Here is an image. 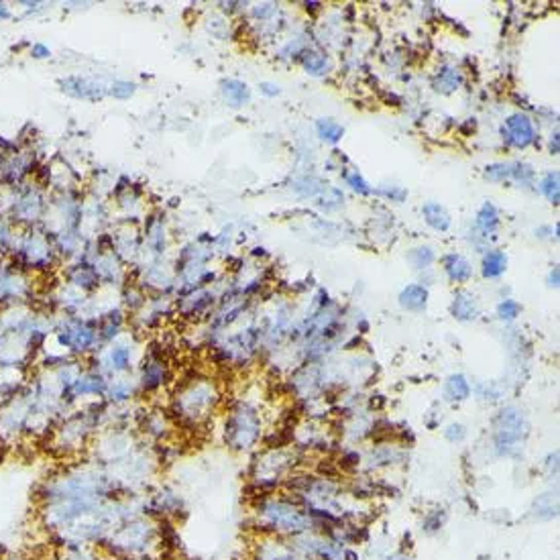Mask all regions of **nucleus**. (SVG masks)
Here are the masks:
<instances>
[{
	"mask_svg": "<svg viewBox=\"0 0 560 560\" xmlns=\"http://www.w3.org/2000/svg\"><path fill=\"white\" fill-rule=\"evenodd\" d=\"M161 548V522L136 513L115 527L98 550L108 560H155Z\"/></svg>",
	"mask_w": 560,
	"mask_h": 560,
	"instance_id": "obj_1",
	"label": "nucleus"
},
{
	"mask_svg": "<svg viewBox=\"0 0 560 560\" xmlns=\"http://www.w3.org/2000/svg\"><path fill=\"white\" fill-rule=\"evenodd\" d=\"M104 420V409L98 404L80 409H69L64 418H59L51 428L47 436L51 450L59 458H76L84 453L100 430Z\"/></svg>",
	"mask_w": 560,
	"mask_h": 560,
	"instance_id": "obj_2",
	"label": "nucleus"
},
{
	"mask_svg": "<svg viewBox=\"0 0 560 560\" xmlns=\"http://www.w3.org/2000/svg\"><path fill=\"white\" fill-rule=\"evenodd\" d=\"M255 515H257V524L265 532H269V536L293 538L308 530H314L304 506L286 495L263 497L255 508Z\"/></svg>",
	"mask_w": 560,
	"mask_h": 560,
	"instance_id": "obj_3",
	"label": "nucleus"
},
{
	"mask_svg": "<svg viewBox=\"0 0 560 560\" xmlns=\"http://www.w3.org/2000/svg\"><path fill=\"white\" fill-rule=\"evenodd\" d=\"M221 393L210 379H192L173 395L171 412L182 424L198 426L210 418Z\"/></svg>",
	"mask_w": 560,
	"mask_h": 560,
	"instance_id": "obj_4",
	"label": "nucleus"
},
{
	"mask_svg": "<svg viewBox=\"0 0 560 560\" xmlns=\"http://www.w3.org/2000/svg\"><path fill=\"white\" fill-rule=\"evenodd\" d=\"M53 334H55V342L62 349V353L69 358L96 353L100 346L96 326H92L88 320H82L78 316H68L59 320L53 328Z\"/></svg>",
	"mask_w": 560,
	"mask_h": 560,
	"instance_id": "obj_5",
	"label": "nucleus"
},
{
	"mask_svg": "<svg viewBox=\"0 0 560 560\" xmlns=\"http://www.w3.org/2000/svg\"><path fill=\"white\" fill-rule=\"evenodd\" d=\"M261 438V418L249 404L231 409L224 420V442L228 448L245 453L251 450Z\"/></svg>",
	"mask_w": 560,
	"mask_h": 560,
	"instance_id": "obj_6",
	"label": "nucleus"
},
{
	"mask_svg": "<svg viewBox=\"0 0 560 560\" xmlns=\"http://www.w3.org/2000/svg\"><path fill=\"white\" fill-rule=\"evenodd\" d=\"M526 436V418L520 409L515 407H506L497 416L495 424V448L499 455H513L520 450L524 444Z\"/></svg>",
	"mask_w": 560,
	"mask_h": 560,
	"instance_id": "obj_7",
	"label": "nucleus"
},
{
	"mask_svg": "<svg viewBox=\"0 0 560 560\" xmlns=\"http://www.w3.org/2000/svg\"><path fill=\"white\" fill-rule=\"evenodd\" d=\"M145 513L155 520H175L186 513V497L173 487H161L157 491L145 493Z\"/></svg>",
	"mask_w": 560,
	"mask_h": 560,
	"instance_id": "obj_8",
	"label": "nucleus"
},
{
	"mask_svg": "<svg viewBox=\"0 0 560 560\" xmlns=\"http://www.w3.org/2000/svg\"><path fill=\"white\" fill-rule=\"evenodd\" d=\"M92 367L98 373L104 375L106 379L129 375L133 369V349L129 344H122V342L110 344V346H106V351H102L94 356Z\"/></svg>",
	"mask_w": 560,
	"mask_h": 560,
	"instance_id": "obj_9",
	"label": "nucleus"
},
{
	"mask_svg": "<svg viewBox=\"0 0 560 560\" xmlns=\"http://www.w3.org/2000/svg\"><path fill=\"white\" fill-rule=\"evenodd\" d=\"M17 253L23 265H27L31 269H47L53 263L55 247L51 245L49 238H45L41 233L33 231L18 245Z\"/></svg>",
	"mask_w": 560,
	"mask_h": 560,
	"instance_id": "obj_10",
	"label": "nucleus"
},
{
	"mask_svg": "<svg viewBox=\"0 0 560 560\" xmlns=\"http://www.w3.org/2000/svg\"><path fill=\"white\" fill-rule=\"evenodd\" d=\"M170 381V369L165 358L157 353H149V356L143 361L141 371H139V387L145 393H155Z\"/></svg>",
	"mask_w": 560,
	"mask_h": 560,
	"instance_id": "obj_11",
	"label": "nucleus"
},
{
	"mask_svg": "<svg viewBox=\"0 0 560 560\" xmlns=\"http://www.w3.org/2000/svg\"><path fill=\"white\" fill-rule=\"evenodd\" d=\"M503 139L506 143L511 147H518V149H526L530 147L534 141H536V131H534V124L526 115L518 112V115H511L506 124H503Z\"/></svg>",
	"mask_w": 560,
	"mask_h": 560,
	"instance_id": "obj_12",
	"label": "nucleus"
},
{
	"mask_svg": "<svg viewBox=\"0 0 560 560\" xmlns=\"http://www.w3.org/2000/svg\"><path fill=\"white\" fill-rule=\"evenodd\" d=\"M43 210H45L43 196L35 187H29V189L21 192L15 198V202H13V218L17 222L33 224V222L41 218Z\"/></svg>",
	"mask_w": 560,
	"mask_h": 560,
	"instance_id": "obj_13",
	"label": "nucleus"
},
{
	"mask_svg": "<svg viewBox=\"0 0 560 560\" xmlns=\"http://www.w3.org/2000/svg\"><path fill=\"white\" fill-rule=\"evenodd\" d=\"M59 86L68 96L80 98V100H100L108 94V90L98 84L96 80L82 78V76H68V78L59 80Z\"/></svg>",
	"mask_w": 560,
	"mask_h": 560,
	"instance_id": "obj_14",
	"label": "nucleus"
},
{
	"mask_svg": "<svg viewBox=\"0 0 560 560\" xmlns=\"http://www.w3.org/2000/svg\"><path fill=\"white\" fill-rule=\"evenodd\" d=\"M485 177L491 182L501 180H515L518 184H530L534 177V171L524 163H493L485 171Z\"/></svg>",
	"mask_w": 560,
	"mask_h": 560,
	"instance_id": "obj_15",
	"label": "nucleus"
},
{
	"mask_svg": "<svg viewBox=\"0 0 560 560\" xmlns=\"http://www.w3.org/2000/svg\"><path fill=\"white\" fill-rule=\"evenodd\" d=\"M300 556L296 554V550L291 548V544L277 538V536H269L267 540L259 542L257 552H255V560H298Z\"/></svg>",
	"mask_w": 560,
	"mask_h": 560,
	"instance_id": "obj_16",
	"label": "nucleus"
},
{
	"mask_svg": "<svg viewBox=\"0 0 560 560\" xmlns=\"http://www.w3.org/2000/svg\"><path fill=\"white\" fill-rule=\"evenodd\" d=\"M136 385L133 379H129L127 375L122 377H112L108 379V387H106V399L115 406H120V404H127L129 399H133V395L136 393Z\"/></svg>",
	"mask_w": 560,
	"mask_h": 560,
	"instance_id": "obj_17",
	"label": "nucleus"
},
{
	"mask_svg": "<svg viewBox=\"0 0 560 560\" xmlns=\"http://www.w3.org/2000/svg\"><path fill=\"white\" fill-rule=\"evenodd\" d=\"M68 279L71 286L80 289H94L98 286L100 277L94 269V265L90 263H80V265H74L68 273Z\"/></svg>",
	"mask_w": 560,
	"mask_h": 560,
	"instance_id": "obj_18",
	"label": "nucleus"
},
{
	"mask_svg": "<svg viewBox=\"0 0 560 560\" xmlns=\"http://www.w3.org/2000/svg\"><path fill=\"white\" fill-rule=\"evenodd\" d=\"M444 272L448 273V277H450L453 281L465 284V281L471 279L473 267H471V263H469L465 257H460V255H446V257H444Z\"/></svg>",
	"mask_w": 560,
	"mask_h": 560,
	"instance_id": "obj_19",
	"label": "nucleus"
},
{
	"mask_svg": "<svg viewBox=\"0 0 560 560\" xmlns=\"http://www.w3.org/2000/svg\"><path fill=\"white\" fill-rule=\"evenodd\" d=\"M120 328H122V316H120V312H110V314L102 316V320L96 326L98 342L100 344L112 342L120 334Z\"/></svg>",
	"mask_w": 560,
	"mask_h": 560,
	"instance_id": "obj_20",
	"label": "nucleus"
},
{
	"mask_svg": "<svg viewBox=\"0 0 560 560\" xmlns=\"http://www.w3.org/2000/svg\"><path fill=\"white\" fill-rule=\"evenodd\" d=\"M222 96L224 100L228 102L231 106H243L247 104L249 98H251V90L249 86L240 80H224L222 82Z\"/></svg>",
	"mask_w": 560,
	"mask_h": 560,
	"instance_id": "obj_21",
	"label": "nucleus"
},
{
	"mask_svg": "<svg viewBox=\"0 0 560 560\" xmlns=\"http://www.w3.org/2000/svg\"><path fill=\"white\" fill-rule=\"evenodd\" d=\"M471 395V383L462 373L450 375L444 383V397L448 402H465Z\"/></svg>",
	"mask_w": 560,
	"mask_h": 560,
	"instance_id": "obj_22",
	"label": "nucleus"
},
{
	"mask_svg": "<svg viewBox=\"0 0 560 560\" xmlns=\"http://www.w3.org/2000/svg\"><path fill=\"white\" fill-rule=\"evenodd\" d=\"M453 316L460 320V322H469V320H475L477 318V302L475 298L467 291H460L455 296V302H453Z\"/></svg>",
	"mask_w": 560,
	"mask_h": 560,
	"instance_id": "obj_23",
	"label": "nucleus"
},
{
	"mask_svg": "<svg viewBox=\"0 0 560 560\" xmlns=\"http://www.w3.org/2000/svg\"><path fill=\"white\" fill-rule=\"evenodd\" d=\"M428 302V289L424 286H407L402 293H399V304L406 310L418 312L422 310Z\"/></svg>",
	"mask_w": 560,
	"mask_h": 560,
	"instance_id": "obj_24",
	"label": "nucleus"
},
{
	"mask_svg": "<svg viewBox=\"0 0 560 560\" xmlns=\"http://www.w3.org/2000/svg\"><path fill=\"white\" fill-rule=\"evenodd\" d=\"M506 269H508V257L503 251L495 249V251H489L485 255V259H483V275L485 277H489V279L499 277L506 273Z\"/></svg>",
	"mask_w": 560,
	"mask_h": 560,
	"instance_id": "obj_25",
	"label": "nucleus"
},
{
	"mask_svg": "<svg viewBox=\"0 0 560 560\" xmlns=\"http://www.w3.org/2000/svg\"><path fill=\"white\" fill-rule=\"evenodd\" d=\"M424 218L426 222H428L432 228H436V231H448V226H450V216H448V212L442 208L441 204L436 202L426 204Z\"/></svg>",
	"mask_w": 560,
	"mask_h": 560,
	"instance_id": "obj_26",
	"label": "nucleus"
},
{
	"mask_svg": "<svg viewBox=\"0 0 560 560\" xmlns=\"http://www.w3.org/2000/svg\"><path fill=\"white\" fill-rule=\"evenodd\" d=\"M49 560H108L98 548H76V550H55Z\"/></svg>",
	"mask_w": 560,
	"mask_h": 560,
	"instance_id": "obj_27",
	"label": "nucleus"
},
{
	"mask_svg": "<svg viewBox=\"0 0 560 560\" xmlns=\"http://www.w3.org/2000/svg\"><path fill=\"white\" fill-rule=\"evenodd\" d=\"M145 432H147L151 438H157V441L165 438V434H168V418H165L161 412L149 414V416L145 418Z\"/></svg>",
	"mask_w": 560,
	"mask_h": 560,
	"instance_id": "obj_28",
	"label": "nucleus"
},
{
	"mask_svg": "<svg viewBox=\"0 0 560 560\" xmlns=\"http://www.w3.org/2000/svg\"><path fill=\"white\" fill-rule=\"evenodd\" d=\"M477 224L483 228V233H493L499 224V214L497 208L491 202H485L481 206L479 214H477Z\"/></svg>",
	"mask_w": 560,
	"mask_h": 560,
	"instance_id": "obj_29",
	"label": "nucleus"
},
{
	"mask_svg": "<svg viewBox=\"0 0 560 560\" xmlns=\"http://www.w3.org/2000/svg\"><path fill=\"white\" fill-rule=\"evenodd\" d=\"M316 129H318V135L322 136L324 141H330V143H337L344 135V129L332 119H320L316 122Z\"/></svg>",
	"mask_w": 560,
	"mask_h": 560,
	"instance_id": "obj_30",
	"label": "nucleus"
},
{
	"mask_svg": "<svg viewBox=\"0 0 560 560\" xmlns=\"http://www.w3.org/2000/svg\"><path fill=\"white\" fill-rule=\"evenodd\" d=\"M304 68L314 76H320V74H326V69L330 68V62L320 51H310L304 55Z\"/></svg>",
	"mask_w": 560,
	"mask_h": 560,
	"instance_id": "obj_31",
	"label": "nucleus"
},
{
	"mask_svg": "<svg viewBox=\"0 0 560 560\" xmlns=\"http://www.w3.org/2000/svg\"><path fill=\"white\" fill-rule=\"evenodd\" d=\"M534 509H536V515L540 520H552V518H556V509H559V506H556V495H550V493L540 495L536 499V508Z\"/></svg>",
	"mask_w": 560,
	"mask_h": 560,
	"instance_id": "obj_32",
	"label": "nucleus"
},
{
	"mask_svg": "<svg viewBox=\"0 0 560 560\" xmlns=\"http://www.w3.org/2000/svg\"><path fill=\"white\" fill-rule=\"evenodd\" d=\"M540 192L550 200L552 204H559L560 198V187H559V173L556 171H550L546 173L540 182Z\"/></svg>",
	"mask_w": 560,
	"mask_h": 560,
	"instance_id": "obj_33",
	"label": "nucleus"
},
{
	"mask_svg": "<svg viewBox=\"0 0 560 560\" xmlns=\"http://www.w3.org/2000/svg\"><path fill=\"white\" fill-rule=\"evenodd\" d=\"M460 82H462V78H460V74H458V69L455 68H442L441 76H438V90H442V92H453V90H457L458 86H460Z\"/></svg>",
	"mask_w": 560,
	"mask_h": 560,
	"instance_id": "obj_34",
	"label": "nucleus"
},
{
	"mask_svg": "<svg viewBox=\"0 0 560 560\" xmlns=\"http://www.w3.org/2000/svg\"><path fill=\"white\" fill-rule=\"evenodd\" d=\"M444 522H446V513H444V509H432V511L426 513L424 522H422V530H424L426 534H436V532H441L442 530Z\"/></svg>",
	"mask_w": 560,
	"mask_h": 560,
	"instance_id": "obj_35",
	"label": "nucleus"
},
{
	"mask_svg": "<svg viewBox=\"0 0 560 560\" xmlns=\"http://www.w3.org/2000/svg\"><path fill=\"white\" fill-rule=\"evenodd\" d=\"M409 261L416 265V269H426V267L432 265L434 253H432L430 247H418V249H414V251L409 253Z\"/></svg>",
	"mask_w": 560,
	"mask_h": 560,
	"instance_id": "obj_36",
	"label": "nucleus"
},
{
	"mask_svg": "<svg viewBox=\"0 0 560 560\" xmlns=\"http://www.w3.org/2000/svg\"><path fill=\"white\" fill-rule=\"evenodd\" d=\"M136 86L133 84V82H127V80H117V82H112L110 84V90H108V94L110 96H115V98H119V100H129L133 94H135Z\"/></svg>",
	"mask_w": 560,
	"mask_h": 560,
	"instance_id": "obj_37",
	"label": "nucleus"
},
{
	"mask_svg": "<svg viewBox=\"0 0 560 560\" xmlns=\"http://www.w3.org/2000/svg\"><path fill=\"white\" fill-rule=\"evenodd\" d=\"M520 312H522V305L518 304L515 300H503L501 304L497 305V314H499L501 320H513V318L520 316Z\"/></svg>",
	"mask_w": 560,
	"mask_h": 560,
	"instance_id": "obj_38",
	"label": "nucleus"
},
{
	"mask_svg": "<svg viewBox=\"0 0 560 560\" xmlns=\"http://www.w3.org/2000/svg\"><path fill=\"white\" fill-rule=\"evenodd\" d=\"M346 184L353 187L355 192L363 194V196L371 194V187H369V184L365 182V177H363L358 171H351V173H346Z\"/></svg>",
	"mask_w": 560,
	"mask_h": 560,
	"instance_id": "obj_39",
	"label": "nucleus"
},
{
	"mask_svg": "<svg viewBox=\"0 0 560 560\" xmlns=\"http://www.w3.org/2000/svg\"><path fill=\"white\" fill-rule=\"evenodd\" d=\"M444 436H446L450 442H460L465 441L467 430H465V426L462 424H450L446 430H444Z\"/></svg>",
	"mask_w": 560,
	"mask_h": 560,
	"instance_id": "obj_40",
	"label": "nucleus"
},
{
	"mask_svg": "<svg viewBox=\"0 0 560 560\" xmlns=\"http://www.w3.org/2000/svg\"><path fill=\"white\" fill-rule=\"evenodd\" d=\"M29 53H31L33 59H47V57H51V49L47 45H43V43H33Z\"/></svg>",
	"mask_w": 560,
	"mask_h": 560,
	"instance_id": "obj_41",
	"label": "nucleus"
},
{
	"mask_svg": "<svg viewBox=\"0 0 560 560\" xmlns=\"http://www.w3.org/2000/svg\"><path fill=\"white\" fill-rule=\"evenodd\" d=\"M261 92H263L265 96H277V94H279V88L275 84H269V82H263V84H261Z\"/></svg>",
	"mask_w": 560,
	"mask_h": 560,
	"instance_id": "obj_42",
	"label": "nucleus"
},
{
	"mask_svg": "<svg viewBox=\"0 0 560 560\" xmlns=\"http://www.w3.org/2000/svg\"><path fill=\"white\" fill-rule=\"evenodd\" d=\"M272 11H273V4H259V6L255 8V15H257V17H267Z\"/></svg>",
	"mask_w": 560,
	"mask_h": 560,
	"instance_id": "obj_43",
	"label": "nucleus"
},
{
	"mask_svg": "<svg viewBox=\"0 0 560 560\" xmlns=\"http://www.w3.org/2000/svg\"><path fill=\"white\" fill-rule=\"evenodd\" d=\"M0 560H31L29 556L21 554V552H6L4 556H0Z\"/></svg>",
	"mask_w": 560,
	"mask_h": 560,
	"instance_id": "obj_44",
	"label": "nucleus"
},
{
	"mask_svg": "<svg viewBox=\"0 0 560 560\" xmlns=\"http://www.w3.org/2000/svg\"><path fill=\"white\" fill-rule=\"evenodd\" d=\"M548 286L550 288H559V267H554L550 272V277H548Z\"/></svg>",
	"mask_w": 560,
	"mask_h": 560,
	"instance_id": "obj_45",
	"label": "nucleus"
},
{
	"mask_svg": "<svg viewBox=\"0 0 560 560\" xmlns=\"http://www.w3.org/2000/svg\"><path fill=\"white\" fill-rule=\"evenodd\" d=\"M13 17V13H11V8L4 4V2H0V21H8V18Z\"/></svg>",
	"mask_w": 560,
	"mask_h": 560,
	"instance_id": "obj_46",
	"label": "nucleus"
},
{
	"mask_svg": "<svg viewBox=\"0 0 560 560\" xmlns=\"http://www.w3.org/2000/svg\"><path fill=\"white\" fill-rule=\"evenodd\" d=\"M387 560H412V559H409L407 554H402V552H399V554H393V556H390Z\"/></svg>",
	"mask_w": 560,
	"mask_h": 560,
	"instance_id": "obj_47",
	"label": "nucleus"
},
{
	"mask_svg": "<svg viewBox=\"0 0 560 560\" xmlns=\"http://www.w3.org/2000/svg\"><path fill=\"white\" fill-rule=\"evenodd\" d=\"M143 560H151V559H143Z\"/></svg>",
	"mask_w": 560,
	"mask_h": 560,
	"instance_id": "obj_48",
	"label": "nucleus"
},
{
	"mask_svg": "<svg viewBox=\"0 0 560 560\" xmlns=\"http://www.w3.org/2000/svg\"><path fill=\"white\" fill-rule=\"evenodd\" d=\"M298 560H305V559H298Z\"/></svg>",
	"mask_w": 560,
	"mask_h": 560,
	"instance_id": "obj_49",
	"label": "nucleus"
}]
</instances>
